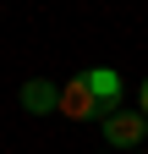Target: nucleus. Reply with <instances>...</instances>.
Wrapping results in <instances>:
<instances>
[{
    "label": "nucleus",
    "instance_id": "obj_1",
    "mask_svg": "<svg viewBox=\"0 0 148 154\" xmlns=\"http://www.w3.org/2000/svg\"><path fill=\"white\" fill-rule=\"evenodd\" d=\"M143 132H148V116L143 110H110L104 116V138L115 143V149H126V154H137Z\"/></svg>",
    "mask_w": 148,
    "mask_h": 154
},
{
    "label": "nucleus",
    "instance_id": "obj_2",
    "mask_svg": "<svg viewBox=\"0 0 148 154\" xmlns=\"http://www.w3.org/2000/svg\"><path fill=\"white\" fill-rule=\"evenodd\" d=\"M61 116H71V121H88V116H104V105L93 99V88H88V77H71V83L61 88Z\"/></svg>",
    "mask_w": 148,
    "mask_h": 154
},
{
    "label": "nucleus",
    "instance_id": "obj_3",
    "mask_svg": "<svg viewBox=\"0 0 148 154\" xmlns=\"http://www.w3.org/2000/svg\"><path fill=\"white\" fill-rule=\"evenodd\" d=\"M22 105L33 116H61V88L44 83V77H33V83H22Z\"/></svg>",
    "mask_w": 148,
    "mask_h": 154
},
{
    "label": "nucleus",
    "instance_id": "obj_4",
    "mask_svg": "<svg viewBox=\"0 0 148 154\" xmlns=\"http://www.w3.org/2000/svg\"><path fill=\"white\" fill-rule=\"evenodd\" d=\"M82 77H88L93 99H99V105H104V116H110V110H115V99H121V77L110 72V66H93V72H82Z\"/></svg>",
    "mask_w": 148,
    "mask_h": 154
},
{
    "label": "nucleus",
    "instance_id": "obj_5",
    "mask_svg": "<svg viewBox=\"0 0 148 154\" xmlns=\"http://www.w3.org/2000/svg\"><path fill=\"white\" fill-rule=\"evenodd\" d=\"M137 110L148 116V77H143V94H137Z\"/></svg>",
    "mask_w": 148,
    "mask_h": 154
}]
</instances>
